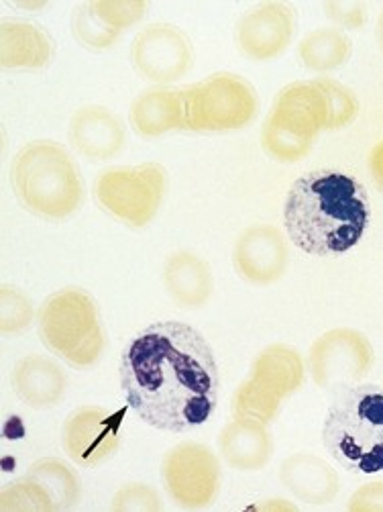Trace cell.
Returning <instances> with one entry per match:
<instances>
[{"label": "cell", "mask_w": 383, "mask_h": 512, "mask_svg": "<svg viewBox=\"0 0 383 512\" xmlns=\"http://www.w3.org/2000/svg\"><path fill=\"white\" fill-rule=\"evenodd\" d=\"M41 343L76 370L94 368L106 349L98 306L90 292L68 286L45 298L37 313Z\"/></svg>", "instance_id": "5"}, {"label": "cell", "mask_w": 383, "mask_h": 512, "mask_svg": "<svg viewBox=\"0 0 383 512\" xmlns=\"http://www.w3.org/2000/svg\"><path fill=\"white\" fill-rule=\"evenodd\" d=\"M353 54L351 37L337 27H320L302 37L298 43L300 64L316 74L335 72L349 62Z\"/></svg>", "instance_id": "23"}, {"label": "cell", "mask_w": 383, "mask_h": 512, "mask_svg": "<svg viewBox=\"0 0 383 512\" xmlns=\"http://www.w3.org/2000/svg\"><path fill=\"white\" fill-rule=\"evenodd\" d=\"M306 362L302 353L286 343H271L257 353L249 378L257 380L282 400L296 394L306 382Z\"/></svg>", "instance_id": "22"}, {"label": "cell", "mask_w": 383, "mask_h": 512, "mask_svg": "<svg viewBox=\"0 0 383 512\" xmlns=\"http://www.w3.org/2000/svg\"><path fill=\"white\" fill-rule=\"evenodd\" d=\"M68 139L80 156L94 162H106L117 158L125 149L127 129L111 109L86 105L72 115Z\"/></svg>", "instance_id": "14"}, {"label": "cell", "mask_w": 383, "mask_h": 512, "mask_svg": "<svg viewBox=\"0 0 383 512\" xmlns=\"http://www.w3.org/2000/svg\"><path fill=\"white\" fill-rule=\"evenodd\" d=\"M282 486L298 500L324 506L331 504L341 492L337 470L314 453H294L280 466Z\"/></svg>", "instance_id": "17"}, {"label": "cell", "mask_w": 383, "mask_h": 512, "mask_svg": "<svg viewBox=\"0 0 383 512\" xmlns=\"http://www.w3.org/2000/svg\"><path fill=\"white\" fill-rule=\"evenodd\" d=\"M282 402L284 400L276 392H271L253 378H247L231 398V415L235 419H251L269 425L280 415Z\"/></svg>", "instance_id": "25"}, {"label": "cell", "mask_w": 383, "mask_h": 512, "mask_svg": "<svg viewBox=\"0 0 383 512\" xmlns=\"http://www.w3.org/2000/svg\"><path fill=\"white\" fill-rule=\"evenodd\" d=\"M27 476L39 482L60 510H72L82 498V484L70 464L58 457H41L31 464Z\"/></svg>", "instance_id": "24"}, {"label": "cell", "mask_w": 383, "mask_h": 512, "mask_svg": "<svg viewBox=\"0 0 383 512\" xmlns=\"http://www.w3.org/2000/svg\"><path fill=\"white\" fill-rule=\"evenodd\" d=\"M123 441V413L104 406H80L62 427V445L70 462L98 468L119 451Z\"/></svg>", "instance_id": "11"}, {"label": "cell", "mask_w": 383, "mask_h": 512, "mask_svg": "<svg viewBox=\"0 0 383 512\" xmlns=\"http://www.w3.org/2000/svg\"><path fill=\"white\" fill-rule=\"evenodd\" d=\"M72 37L88 51H106L119 43L121 31L108 27L94 11L92 3H84L74 9L70 21Z\"/></svg>", "instance_id": "26"}, {"label": "cell", "mask_w": 383, "mask_h": 512, "mask_svg": "<svg viewBox=\"0 0 383 512\" xmlns=\"http://www.w3.org/2000/svg\"><path fill=\"white\" fill-rule=\"evenodd\" d=\"M375 39H377L379 49L383 51V11H381V13H379V17H377V25H375Z\"/></svg>", "instance_id": "37"}, {"label": "cell", "mask_w": 383, "mask_h": 512, "mask_svg": "<svg viewBox=\"0 0 383 512\" xmlns=\"http://www.w3.org/2000/svg\"><path fill=\"white\" fill-rule=\"evenodd\" d=\"M186 131L231 133L249 127L259 113V96L251 82L231 72H216L182 88Z\"/></svg>", "instance_id": "6"}, {"label": "cell", "mask_w": 383, "mask_h": 512, "mask_svg": "<svg viewBox=\"0 0 383 512\" xmlns=\"http://www.w3.org/2000/svg\"><path fill=\"white\" fill-rule=\"evenodd\" d=\"M261 147L267 156L276 162L296 164L312 151L314 141L288 131L286 127L267 117L261 127Z\"/></svg>", "instance_id": "27"}, {"label": "cell", "mask_w": 383, "mask_h": 512, "mask_svg": "<svg viewBox=\"0 0 383 512\" xmlns=\"http://www.w3.org/2000/svg\"><path fill=\"white\" fill-rule=\"evenodd\" d=\"M290 264V247L282 229L273 225L247 227L235 241L233 268L253 286H269L284 278Z\"/></svg>", "instance_id": "13"}, {"label": "cell", "mask_w": 383, "mask_h": 512, "mask_svg": "<svg viewBox=\"0 0 383 512\" xmlns=\"http://www.w3.org/2000/svg\"><path fill=\"white\" fill-rule=\"evenodd\" d=\"M371 204L363 184L335 170L300 176L284 202V227L290 241L308 255H341L365 235Z\"/></svg>", "instance_id": "2"}, {"label": "cell", "mask_w": 383, "mask_h": 512, "mask_svg": "<svg viewBox=\"0 0 383 512\" xmlns=\"http://www.w3.org/2000/svg\"><path fill=\"white\" fill-rule=\"evenodd\" d=\"M121 388L149 427L186 433L208 423L221 396V372L200 331L161 321L131 339L121 357Z\"/></svg>", "instance_id": "1"}, {"label": "cell", "mask_w": 383, "mask_h": 512, "mask_svg": "<svg viewBox=\"0 0 383 512\" xmlns=\"http://www.w3.org/2000/svg\"><path fill=\"white\" fill-rule=\"evenodd\" d=\"M96 15L117 31H127L143 21L149 11L145 0H92Z\"/></svg>", "instance_id": "31"}, {"label": "cell", "mask_w": 383, "mask_h": 512, "mask_svg": "<svg viewBox=\"0 0 383 512\" xmlns=\"http://www.w3.org/2000/svg\"><path fill=\"white\" fill-rule=\"evenodd\" d=\"M367 168H369L375 188L379 192H383V141H379L371 147L369 158H367Z\"/></svg>", "instance_id": "35"}, {"label": "cell", "mask_w": 383, "mask_h": 512, "mask_svg": "<svg viewBox=\"0 0 383 512\" xmlns=\"http://www.w3.org/2000/svg\"><path fill=\"white\" fill-rule=\"evenodd\" d=\"M0 510L3 512H58L51 496L33 478L25 476L7 484L0 492Z\"/></svg>", "instance_id": "28"}, {"label": "cell", "mask_w": 383, "mask_h": 512, "mask_svg": "<svg viewBox=\"0 0 383 512\" xmlns=\"http://www.w3.org/2000/svg\"><path fill=\"white\" fill-rule=\"evenodd\" d=\"M267 117L300 137L316 141L328 123L326 96L314 80L292 82L278 92Z\"/></svg>", "instance_id": "15"}, {"label": "cell", "mask_w": 383, "mask_h": 512, "mask_svg": "<svg viewBox=\"0 0 383 512\" xmlns=\"http://www.w3.org/2000/svg\"><path fill=\"white\" fill-rule=\"evenodd\" d=\"M53 58V41L43 27L27 19L0 23V66L7 72L41 70Z\"/></svg>", "instance_id": "19"}, {"label": "cell", "mask_w": 383, "mask_h": 512, "mask_svg": "<svg viewBox=\"0 0 383 512\" xmlns=\"http://www.w3.org/2000/svg\"><path fill=\"white\" fill-rule=\"evenodd\" d=\"M129 58L137 76L153 86H170L192 70L194 47L180 27L153 23L135 35Z\"/></svg>", "instance_id": "10"}, {"label": "cell", "mask_w": 383, "mask_h": 512, "mask_svg": "<svg viewBox=\"0 0 383 512\" xmlns=\"http://www.w3.org/2000/svg\"><path fill=\"white\" fill-rule=\"evenodd\" d=\"M163 286L170 298L184 309H200L214 290L212 270L198 253L180 249L163 264Z\"/></svg>", "instance_id": "21"}, {"label": "cell", "mask_w": 383, "mask_h": 512, "mask_svg": "<svg viewBox=\"0 0 383 512\" xmlns=\"http://www.w3.org/2000/svg\"><path fill=\"white\" fill-rule=\"evenodd\" d=\"M161 484L176 506L208 508L221 494V459L204 443L182 441L161 459Z\"/></svg>", "instance_id": "8"}, {"label": "cell", "mask_w": 383, "mask_h": 512, "mask_svg": "<svg viewBox=\"0 0 383 512\" xmlns=\"http://www.w3.org/2000/svg\"><path fill=\"white\" fill-rule=\"evenodd\" d=\"M129 123L143 139H157L172 131H186L182 90L153 86L141 92L131 102Z\"/></svg>", "instance_id": "18"}, {"label": "cell", "mask_w": 383, "mask_h": 512, "mask_svg": "<svg viewBox=\"0 0 383 512\" xmlns=\"http://www.w3.org/2000/svg\"><path fill=\"white\" fill-rule=\"evenodd\" d=\"M314 82L326 96V105H328L326 131H339L349 127L359 115L357 94L349 86L341 84L339 80L326 78V76H318Z\"/></svg>", "instance_id": "29"}, {"label": "cell", "mask_w": 383, "mask_h": 512, "mask_svg": "<svg viewBox=\"0 0 383 512\" xmlns=\"http://www.w3.org/2000/svg\"><path fill=\"white\" fill-rule=\"evenodd\" d=\"M19 9H25V11H41V9H45V5L47 3H41V0H39V3H15Z\"/></svg>", "instance_id": "38"}, {"label": "cell", "mask_w": 383, "mask_h": 512, "mask_svg": "<svg viewBox=\"0 0 383 512\" xmlns=\"http://www.w3.org/2000/svg\"><path fill=\"white\" fill-rule=\"evenodd\" d=\"M218 451L233 470L257 472L271 462L273 437L267 425L233 417L218 435Z\"/></svg>", "instance_id": "20"}, {"label": "cell", "mask_w": 383, "mask_h": 512, "mask_svg": "<svg viewBox=\"0 0 383 512\" xmlns=\"http://www.w3.org/2000/svg\"><path fill=\"white\" fill-rule=\"evenodd\" d=\"M351 512H383V482L363 484L347 502Z\"/></svg>", "instance_id": "34"}, {"label": "cell", "mask_w": 383, "mask_h": 512, "mask_svg": "<svg viewBox=\"0 0 383 512\" xmlns=\"http://www.w3.org/2000/svg\"><path fill=\"white\" fill-rule=\"evenodd\" d=\"M255 508H259V510H298V506L294 502L284 500V498H269V500L257 502Z\"/></svg>", "instance_id": "36"}, {"label": "cell", "mask_w": 383, "mask_h": 512, "mask_svg": "<svg viewBox=\"0 0 383 512\" xmlns=\"http://www.w3.org/2000/svg\"><path fill=\"white\" fill-rule=\"evenodd\" d=\"M322 441L345 470L383 472V386L361 384L339 390L328 406Z\"/></svg>", "instance_id": "4"}, {"label": "cell", "mask_w": 383, "mask_h": 512, "mask_svg": "<svg viewBox=\"0 0 383 512\" xmlns=\"http://www.w3.org/2000/svg\"><path fill=\"white\" fill-rule=\"evenodd\" d=\"M373 362V345L361 331L337 327L312 343L306 366L318 388L345 390L361 382L371 372Z\"/></svg>", "instance_id": "9"}, {"label": "cell", "mask_w": 383, "mask_h": 512, "mask_svg": "<svg viewBox=\"0 0 383 512\" xmlns=\"http://www.w3.org/2000/svg\"><path fill=\"white\" fill-rule=\"evenodd\" d=\"M35 321V306L27 292L13 284L0 288V333L5 337L21 335Z\"/></svg>", "instance_id": "30"}, {"label": "cell", "mask_w": 383, "mask_h": 512, "mask_svg": "<svg viewBox=\"0 0 383 512\" xmlns=\"http://www.w3.org/2000/svg\"><path fill=\"white\" fill-rule=\"evenodd\" d=\"M11 384L23 404L35 408V411H45V408L58 406L64 400L68 376L56 360L31 353L15 364Z\"/></svg>", "instance_id": "16"}, {"label": "cell", "mask_w": 383, "mask_h": 512, "mask_svg": "<svg viewBox=\"0 0 383 512\" xmlns=\"http://www.w3.org/2000/svg\"><path fill=\"white\" fill-rule=\"evenodd\" d=\"M11 184L21 207L43 221L70 219L86 196L72 153L51 139H37L19 149L11 164Z\"/></svg>", "instance_id": "3"}, {"label": "cell", "mask_w": 383, "mask_h": 512, "mask_svg": "<svg viewBox=\"0 0 383 512\" xmlns=\"http://www.w3.org/2000/svg\"><path fill=\"white\" fill-rule=\"evenodd\" d=\"M296 11L282 0H265L241 15L235 41L241 54L253 62H269L286 54L296 35Z\"/></svg>", "instance_id": "12"}, {"label": "cell", "mask_w": 383, "mask_h": 512, "mask_svg": "<svg viewBox=\"0 0 383 512\" xmlns=\"http://www.w3.org/2000/svg\"><path fill=\"white\" fill-rule=\"evenodd\" d=\"M92 194L98 207L129 229L147 227L168 194V174L161 164L119 166L100 172Z\"/></svg>", "instance_id": "7"}, {"label": "cell", "mask_w": 383, "mask_h": 512, "mask_svg": "<svg viewBox=\"0 0 383 512\" xmlns=\"http://www.w3.org/2000/svg\"><path fill=\"white\" fill-rule=\"evenodd\" d=\"M324 13L328 21L337 29H361L367 21V5L361 0H328L324 3Z\"/></svg>", "instance_id": "33"}, {"label": "cell", "mask_w": 383, "mask_h": 512, "mask_svg": "<svg viewBox=\"0 0 383 512\" xmlns=\"http://www.w3.org/2000/svg\"><path fill=\"white\" fill-rule=\"evenodd\" d=\"M111 510L113 512H161L163 500L153 486L143 482H129L115 492Z\"/></svg>", "instance_id": "32"}]
</instances>
